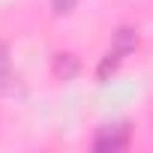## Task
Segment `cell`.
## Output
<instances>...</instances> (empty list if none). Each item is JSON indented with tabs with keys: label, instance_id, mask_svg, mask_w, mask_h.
I'll return each instance as SVG.
<instances>
[{
	"label": "cell",
	"instance_id": "obj_2",
	"mask_svg": "<svg viewBox=\"0 0 153 153\" xmlns=\"http://www.w3.org/2000/svg\"><path fill=\"white\" fill-rule=\"evenodd\" d=\"M54 75L63 78V81L75 78V75H78V60H75L72 54H57L54 57Z\"/></svg>",
	"mask_w": 153,
	"mask_h": 153
},
{
	"label": "cell",
	"instance_id": "obj_3",
	"mask_svg": "<svg viewBox=\"0 0 153 153\" xmlns=\"http://www.w3.org/2000/svg\"><path fill=\"white\" fill-rule=\"evenodd\" d=\"M15 75L9 72V48L0 45V90H12Z\"/></svg>",
	"mask_w": 153,
	"mask_h": 153
},
{
	"label": "cell",
	"instance_id": "obj_4",
	"mask_svg": "<svg viewBox=\"0 0 153 153\" xmlns=\"http://www.w3.org/2000/svg\"><path fill=\"white\" fill-rule=\"evenodd\" d=\"M51 6H54V12H57V15H66V12H72V9H75V0H51Z\"/></svg>",
	"mask_w": 153,
	"mask_h": 153
},
{
	"label": "cell",
	"instance_id": "obj_1",
	"mask_svg": "<svg viewBox=\"0 0 153 153\" xmlns=\"http://www.w3.org/2000/svg\"><path fill=\"white\" fill-rule=\"evenodd\" d=\"M129 144V126H102L93 138V150H102V153H114V150H123Z\"/></svg>",
	"mask_w": 153,
	"mask_h": 153
}]
</instances>
